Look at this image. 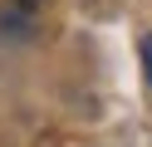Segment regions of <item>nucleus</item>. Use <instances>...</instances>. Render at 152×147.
Segmentation results:
<instances>
[{"instance_id": "nucleus-1", "label": "nucleus", "mask_w": 152, "mask_h": 147, "mask_svg": "<svg viewBox=\"0 0 152 147\" xmlns=\"http://www.w3.org/2000/svg\"><path fill=\"white\" fill-rule=\"evenodd\" d=\"M142 74H147V83H152V34L142 39Z\"/></svg>"}, {"instance_id": "nucleus-2", "label": "nucleus", "mask_w": 152, "mask_h": 147, "mask_svg": "<svg viewBox=\"0 0 152 147\" xmlns=\"http://www.w3.org/2000/svg\"><path fill=\"white\" fill-rule=\"evenodd\" d=\"M20 5H34V0H20Z\"/></svg>"}]
</instances>
